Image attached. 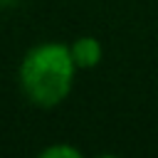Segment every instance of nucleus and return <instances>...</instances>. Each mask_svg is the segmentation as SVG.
Segmentation results:
<instances>
[{
	"instance_id": "obj_1",
	"label": "nucleus",
	"mask_w": 158,
	"mask_h": 158,
	"mask_svg": "<svg viewBox=\"0 0 158 158\" xmlns=\"http://www.w3.org/2000/svg\"><path fill=\"white\" fill-rule=\"evenodd\" d=\"M77 72L79 69L74 64L69 44L52 40L40 42L25 52L17 79L30 104L40 109H54L72 94Z\"/></svg>"
},
{
	"instance_id": "obj_2",
	"label": "nucleus",
	"mask_w": 158,
	"mask_h": 158,
	"mask_svg": "<svg viewBox=\"0 0 158 158\" xmlns=\"http://www.w3.org/2000/svg\"><path fill=\"white\" fill-rule=\"evenodd\" d=\"M69 49H72V57H74V64L79 72H86V69H94L101 64L104 59V44L94 37V35H81L77 37L74 42H69Z\"/></svg>"
},
{
	"instance_id": "obj_3",
	"label": "nucleus",
	"mask_w": 158,
	"mask_h": 158,
	"mask_svg": "<svg viewBox=\"0 0 158 158\" xmlns=\"http://www.w3.org/2000/svg\"><path fill=\"white\" fill-rule=\"evenodd\" d=\"M42 158H81V151L69 146V143H52L40 151Z\"/></svg>"
},
{
	"instance_id": "obj_4",
	"label": "nucleus",
	"mask_w": 158,
	"mask_h": 158,
	"mask_svg": "<svg viewBox=\"0 0 158 158\" xmlns=\"http://www.w3.org/2000/svg\"><path fill=\"white\" fill-rule=\"evenodd\" d=\"M17 0H0V7H10V5H15Z\"/></svg>"
}]
</instances>
